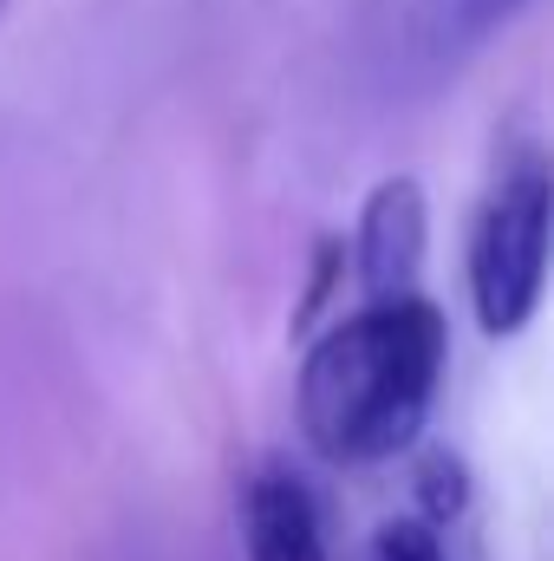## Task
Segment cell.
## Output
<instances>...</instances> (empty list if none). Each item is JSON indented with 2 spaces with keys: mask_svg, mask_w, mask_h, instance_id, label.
I'll use <instances>...</instances> for the list:
<instances>
[{
  "mask_svg": "<svg viewBox=\"0 0 554 561\" xmlns=\"http://www.w3.org/2000/svg\"><path fill=\"white\" fill-rule=\"evenodd\" d=\"M372 561H443V542H437L430 523L399 516V523H385V529L372 536Z\"/></svg>",
  "mask_w": 554,
  "mask_h": 561,
  "instance_id": "obj_7",
  "label": "cell"
},
{
  "mask_svg": "<svg viewBox=\"0 0 554 561\" xmlns=\"http://www.w3.org/2000/svg\"><path fill=\"white\" fill-rule=\"evenodd\" d=\"M417 503H424L430 523L463 516V503H470V470H463L457 450H430V457L417 463Z\"/></svg>",
  "mask_w": 554,
  "mask_h": 561,
  "instance_id": "obj_6",
  "label": "cell"
},
{
  "mask_svg": "<svg viewBox=\"0 0 554 561\" xmlns=\"http://www.w3.org/2000/svg\"><path fill=\"white\" fill-rule=\"evenodd\" d=\"M535 0H412V46L430 72H457Z\"/></svg>",
  "mask_w": 554,
  "mask_h": 561,
  "instance_id": "obj_5",
  "label": "cell"
},
{
  "mask_svg": "<svg viewBox=\"0 0 554 561\" xmlns=\"http://www.w3.org/2000/svg\"><path fill=\"white\" fill-rule=\"evenodd\" d=\"M242 556L249 561H333L326 556V529H320V503L287 463H262L249 477V490H242Z\"/></svg>",
  "mask_w": 554,
  "mask_h": 561,
  "instance_id": "obj_4",
  "label": "cell"
},
{
  "mask_svg": "<svg viewBox=\"0 0 554 561\" xmlns=\"http://www.w3.org/2000/svg\"><path fill=\"white\" fill-rule=\"evenodd\" d=\"M450 327L424 294L359 300L300 359V431L326 463H385L412 450L443 386Z\"/></svg>",
  "mask_w": 554,
  "mask_h": 561,
  "instance_id": "obj_1",
  "label": "cell"
},
{
  "mask_svg": "<svg viewBox=\"0 0 554 561\" xmlns=\"http://www.w3.org/2000/svg\"><path fill=\"white\" fill-rule=\"evenodd\" d=\"M549 229H554V176L542 150H522L496 170L476 222H470V249H463V275H470V307L476 327L489 340H516L549 287Z\"/></svg>",
  "mask_w": 554,
  "mask_h": 561,
  "instance_id": "obj_2",
  "label": "cell"
},
{
  "mask_svg": "<svg viewBox=\"0 0 554 561\" xmlns=\"http://www.w3.org/2000/svg\"><path fill=\"white\" fill-rule=\"evenodd\" d=\"M0 13H7V0H0Z\"/></svg>",
  "mask_w": 554,
  "mask_h": 561,
  "instance_id": "obj_9",
  "label": "cell"
},
{
  "mask_svg": "<svg viewBox=\"0 0 554 561\" xmlns=\"http://www.w3.org/2000/svg\"><path fill=\"white\" fill-rule=\"evenodd\" d=\"M424 242H430L424 183L417 176L372 183V196L359 203V229H353V280H359V300L412 294L417 268H424Z\"/></svg>",
  "mask_w": 554,
  "mask_h": 561,
  "instance_id": "obj_3",
  "label": "cell"
},
{
  "mask_svg": "<svg viewBox=\"0 0 554 561\" xmlns=\"http://www.w3.org/2000/svg\"><path fill=\"white\" fill-rule=\"evenodd\" d=\"M339 280H346V242H320L313 249V275H307V300L293 307V327H313V313L333 300Z\"/></svg>",
  "mask_w": 554,
  "mask_h": 561,
  "instance_id": "obj_8",
  "label": "cell"
}]
</instances>
